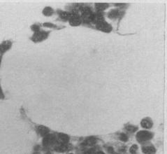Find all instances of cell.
Masks as SVG:
<instances>
[{
  "label": "cell",
  "mask_w": 167,
  "mask_h": 154,
  "mask_svg": "<svg viewBox=\"0 0 167 154\" xmlns=\"http://www.w3.org/2000/svg\"><path fill=\"white\" fill-rule=\"evenodd\" d=\"M137 139L140 142H144L150 140L152 137V134L147 131H140L136 135Z\"/></svg>",
  "instance_id": "cell-1"
},
{
  "label": "cell",
  "mask_w": 167,
  "mask_h": 154,
  "mask_svg": "<svg viewBox=\"0 0 167 154\" xmlns=\"http://www.w3.org/2000/svg\"><path fill=\"white\" fill-rule=\"evenodd\" d=\"M55 137L52 135H47L44 137V139L43 140V144L45 146H48L50 145L53 144L55 142Z\"/></svg>",
  "instance_id": "cell-2"
},
{
  "label": "cell",
  "mask_w": 167,
  "mask_h": 154,
  "mask_svg": "<svg viewBox=\"0 0 167 154\" xmlns=\"http://www.w3.org/2000/svg\"><path fill=\"white\" fill-rule=\"evenodd\" d=\"M97 28L99 30H101L104 32H110L111 30V27L110 26V25H108L107 22H106L104 21H101L100 22H98Z\"/></svg>",
  "instance_id": "cell-3"
},
{
  "label": "cell",
  "mask_w": 167,
  "mask_h": 154,
  "mask_svg": "<svg viewBox=\"0 0 167 154\" xmlns=\"http://www.w3.org/2000/svg\"><path fill=\"white\" fill-rule=\"evenodd\" d=\"M47 36V34L45 32H37L35 33V34L33 36V40L36 41H39L43 40L46 38V37Z\"/></svg>",
  "instance_id": "cell-4"
},
{
  "label": "cell",
  "mask_w": 167,
  "mask_h": 154,
  "mask_svg": "<svg viewBox=\"0 0 167 154\" xmlns=\"http://www.w3.org/2000/svg\"><path fill=\"white\" fill-rule=\"evenodd\" d=\"M142 151L144 154H155V148L154 146H147L142 148Z\"/></svg>",
  "instance_id": "cell-5"
},
{
  "label": "cell",
  "mask_w": 167,
  "mask_h": 154,
  "mask_svg": "<svg viewBox=\"0 0 167 154\" xmlns=\"http://www.w3.org/2000/svg\"><path fill=\"white\" fill-rule=\"evenodd\" d=\"M69 137L64 134H59L58 135V141L60 144H66L69 142Z\"/></svg>",
  "instance_id": "cell-6"
},
{
  "label": "cell",
  "mask_w": 167,
  "mask_h": 154,
  "mask_svg": "<svg viewBox=\"0 0 167 154\" xmlns=\"http://www.w3.org/2000/svg\"><path fill=\"white\" fill-rule=\"evenodd\" d=\"M141 126L144 128H150L152 126V122L150 118H145L141 121Z\"/></svg>",
  "instance_id": "cell-7"
},
{
  "label": "cell",
  "mask_w": 167,
  "mask_h": 154,
  "mask_svg": "<svg viewBox=\"0 0 167 154\" xmlns=\"http://www.w3.org/2000/svg\"><path fill=\"white\" fill-rule=\"evenodd\" d=\"M38 132H39V133L40 135L45 137V136H46L47 135H48L49 130L46 127L41 125V126H39V127H38Z\"/></svg>",
  "instance_id": "cell-8"
},
{
  "label": "cell",
  "mask_w": 167,
  "mask_h": 154,
  "mask_svg": "<svg viewBox=\"0 0 167 154\" xmlns=\"http://www.w3.org/2000/svg\"><path fill=\"white\" fill-rule=\"evenodd\" d=\"M55 150L57 152H64L67 150V146L66 144H59L55 147Z\"/></svg>",
  "instance_id": "cell-9"
},
{
  "label": "cell",
  "mask_w": 167,
  "mask_h": 154,
  "mask_svg": "<svg viewBox=\"0 0 167 154\" xmlns=\"http://www.w3.org/2000/svg\"><path fill=\"white\" fill-rule=\"evenodd\" d=\"M97 142V139L94 137H91L88 139L85 142V144L88 145V146H93L96 144Z\"/></svg>",
  "instance_id": "cell-10"
},
{
  "label": "cell",
  "mask_w": 167,
  "mask_h": 154,
  "mask_svg": "<svg viewBox=\"0 0 167 154\" xmlns=\"http://www.w3.org/2000/svg\"><path fill=\"white\" fill-rule=\"evenodd\" d=\"M52 13H53V10L51 8H49V7L46 8L43 10V13L46 16H51L52 14Z\"/></svg>",
  "instance_id": "cell-11"
},
{
  "label": "cell",
  "mask_w": 167,
  "mask_h": 154,
  "mask_svg": "<svg viewBox=\"0 0 167 154\" xmlns=\"http://www.w3.org/2000/svg\"><path fill=\"white\" fill-rule=\"evenodd\" d=\"M126 129L131 132H134L137 130L138 127L136 126H134V125H128L126 127Z\"/></svg>",
  "instance_id": "cell-12"
},
{
  "label": "cell",
  "mask_w": 167,
  "mask_h": 154,
  "mask_svg": "<svg viewBox=\"0 0 167 154\" xmlns=\"http://www.w3.org/2000/svg\"><path fill=\"white\" fill-rule=\"evenodd\" d=\"M96 6H97V9L98 10H103L105 9L107 6H108V4H96Z\"/></svg>",
  "instance_id": "cell-13"
},
{
  "label": "cell",
  "mask_w": 167,
  "mask_h": 154,
  "mask_svg": "<svg viewBox=\"0 0 167 154\" xmlns=\"http://www.w3.org/2000/svg\"><path fill=\"white\" fill-rule=\"evenodd\" d=\"M137 150H138V146L137 145H136V144H134V145H133L131 148H130V152L132 154H136V152L137 151Z\"/></svg>",
  "instance_id": "cell-14"
},
{
  "label": "cell",
  "mask_w": 167,
  "mask_h": 154,
  "mask_svg": "<svg viewBox=\"0 0 167 154\" xmlns=\"http://www.w3.org/2000/svg\"><path fill=\"white\" fill-rule=\"evenodd\" d=\"M120 139L122 141V142H127L128 140V137L125 134L122 133L120 135Z\"/></svg>",
  "instance_id": "cell-15"
},
{
  "label": "cell",
  "mask_w": 167,
  "mask_h": 154,
  "mask_svg": "<svg viewBox=\"0 0 167 154\" xmlns=\"http://www.w3.org/2000/svg\"><path fill=\"white\" fill-rule=\"evenodd\" d=\"M95 153H96V152H95V149L92 148V149H90V150L89 151L87 154H95Z\"/></svg>",
  "instance_id": "cell-16"
},
{
  "label": "cell",
  "mask_w": 167,
  "mask_h": 154,
  "mask_svg": "<svg viewBox=\"0 0 167 154\" xmlns=\"http://www.w3.org/2000/svg\"><path fill=\"white\" fill-rule=\"evenodd\" d=\"M108 151L110 153V154H112L113 153V148L112 147H109L108 148Z\"/></svg>",
  "instance_id": "cell-17"
},
{
  "label": "cell",
  "mask_w": 167,
  "mask_h": 154,
  "mask_svg": "<svg viewBox=\"0 0 167 154\" xmlns=\"http://www.w3.org/2000/svg\"><path fill=\"white\" fill-rule=\"evenodd\" d=\"M98 154H104L103 152H99Z\"/></svg>",
  "instance_id": "cell-18"
},
{
  "label": "cell",
  "mask_w": 167,
  "mask_h": 154,
  "mask_svg": "<svg viewBox=\"0 0 167 154\" xmlns=\"http://www.w3.org/2000/svg\"></svg>",
  "instance_id": "cell-19"
}]
</instances>
